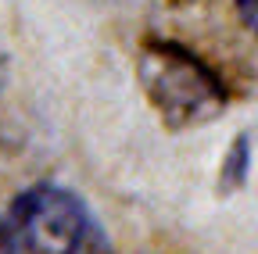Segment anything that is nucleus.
I'll list each match as a JSON object with an SVG mask.
<instances>
[{"label":"nucleus","mask_w":258,"mask_h":254,"mask_svg":"<svg viewBox=\"0 0 258 254\" xmlns=\"http://www.w3.org/2000/svg\"><path fill=\"white\" fill-rule=\"evenodd\" d=\"M237 11H240V22L244 29L258 40V0H237Z\"/></svg>","instance_id":"20e7f679"},{"label":"nucleus","mask_w":258,"mask_h":254,"mask_svg":"<svg viewBox=\"0 0 258 254\" xmlns=\"http://www.w3.org/2000/svg\"><path fill=\"white\" fill-rule=\"evenodd\" d=\"M4 79H8V61H4V50H0V90H4Z\"/></svg>","instance_id":"39448f33"},{"label":"nucleus","mask_w":258,"mask_h":254,"mask_svg":"<svg viewBox=\"0 0 258 254\" xmlns=\"http://www.w3.org/2000/svg\"><path fill=\"white\" fill-rule=\"evenodd\" d=\"M0 254H111V240L83 197L36 183L0 215Z\"/></svg>","instance_id":"f257e3e1"},{"label":"nucleus","mask_w":258,"mask_h":254,"mask_svg":"<svg viewBox=\"0 0 258 254\" xmlns=\"http://www.w3.org/2000/svg\"><path fill=\"white\" fill-rule=\"evenodd\" d=\"M137 79L151 108L161 115L169 129L208 125L226 108V86L205 61L172 43L147 40L137 54Z\"/></svg>","instance_id":"f03ea898"},{"label":"nucleus","mask_w":258,"mask_h":254,"mask_svg":"<svg viewBox=\"0 0 258 254\" xmlns=\"http://www.w3.org/2000/svg\"><path fill=\"white\" fill-rule=\"evenodd\" d=\"M247 147H244V136L233 143V150L226 154V161H222V179L230 183V186H240V179H244V172H247Z\"/></svg>","instance_id":"7ed1b4c3"}]
</instances>
